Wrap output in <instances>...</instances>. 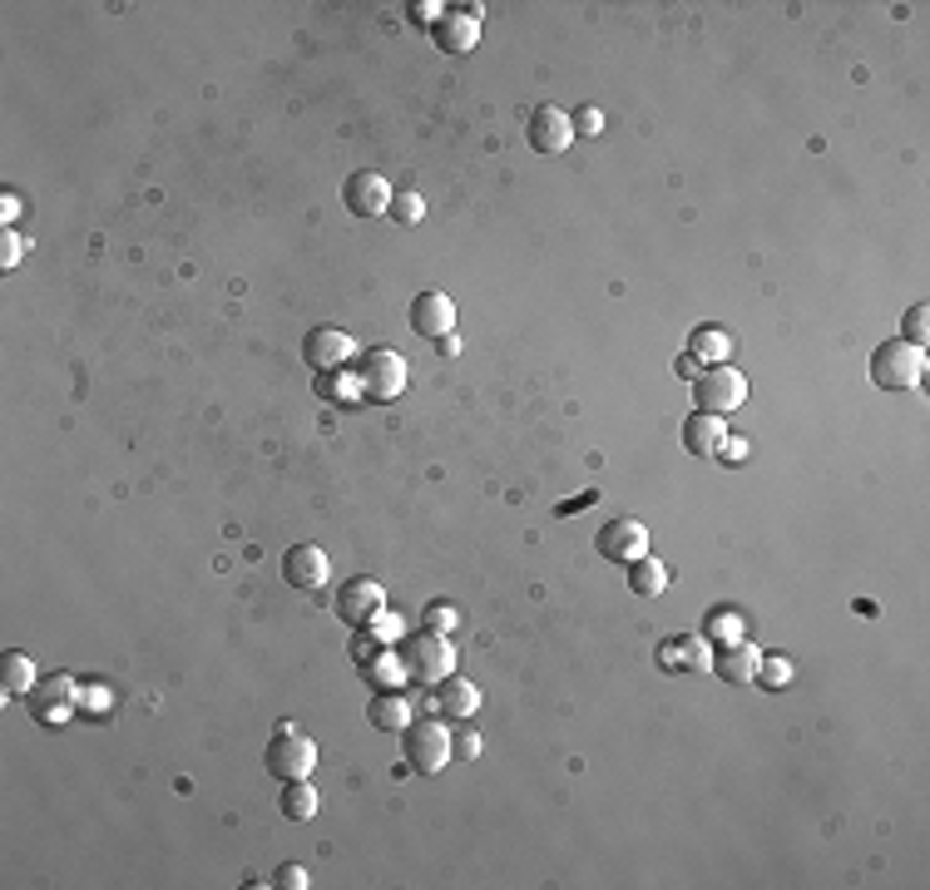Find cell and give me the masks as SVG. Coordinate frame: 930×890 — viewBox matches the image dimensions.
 Segmentation results:
<instances>
[{"label":"cell","instance_id":"1","mask_svg":"<svg viewBox=\"0 0 930 890\" xmlns=\"http://www.w3.org/2000/svg\"><path fill=\"white\" fill-rule=\"evenodd\" d=\"M871 381L881 391H916L926 381V352L891 336V342H881L871 352Z\"/></svg>","mask_w":930,"mask_h":890},{"label":"cell","instance_id":"2","mask_svg":"<svg viewBox=\"0 0 930 890\" xmlns=\"http://www.w3.org/2000/svg\"><path fill=\"white\" fill-rule=\"evenodd\" d=\"M450 756H456V737H450V727L441 717H416L406 727V762H411V772L436 777V772L450 767Z\"/></svg>","mask_w":930,"mask_h":890},{"label":"cell","instance_id":"3","mask_svg":"<svg viewBox=\"0 0 930 890\" xmlns=\"http://www.w3.org/2000/svg\"><path fill=\"white\" fill-rule=\"evenodd\" d=\"M402 658H406L411 683H426V688H436V683H446L450 673H456V644H450V634L421 628V638L402 644Z\"/></svg>","mask_w":930,"mask_h":890},{"label":"cell","instance_id":"4","mask_svg":"<svg viewBox=\"0 0 930 890\" xmlns=\"http://www.w3.org/2000/svg\"><path fill=\"white\" fill-rule=\"evenodd\" d=\"M357 377H361V391L367 400H396L406 391V356L392 352V346H371V352L357 356Z\"/></svg>","mask_w":930,"mask_h":890},{"label":"cell","instance_id":"5","mask_svg":"<svg viewBox=\"0 0 930 890\" xmlns=\"http://www.w3.org/2000/svg\"><path fill=\"white\" fill-rule=\"evenodd\" d=\"M263 762H268V772L278 781H303L317 772V742L313 737H303L297 727H278L268 742V752H263Z\"/></svg>","mask_w":930,"mask_h":890},{"label":"cell","instance_id":"6","mask_svg":"<svg viewBox=\"0 0 930 890\" xmlns=\"http://www.w3.org/2000/svg\"><path fill=\"white\" fill-rule=\"evenodd\" d=\"M693 391H698V411L728 416L748 400V377L738 367H708V371H698Z\"/></svg>","mask_w":930,"mask_h":890},{"label":"cell","instance_id":"7","mask_svg":"<svg viewBox=\"0 0 930 890\" xmlns=\"http://www.w3.org/2000/svg\"><path fill=\"white\" fill-rule=\"evenodd\" d=\"M25 698H30V712H35V717H40L46 727H65V723H69V712L79 708V683L69 678V673H55V678L35 683Z\"/></svg>","mask_w":930,"mask_h":890},{"label":"cell","instance_id":"8","mask_svg":"<svg viewBox=\"0 0 930 890\" xmlns=\"http://www.w3.org/2000/svg\"><path fill=\"white\" fill-rule=\"evenodd\" d=\"M481 21H485V5L446 11L436 25H431V40H436V50H446V55H471L475 44H481Z\"/></svg>","mask_w":930,"mask_h":890},{"label":"cell","instance_id":"9","mask_svg":"<svg viewBox=\"0 0 930 890\" xmlns=\"http://www.w3.org/2000/svg\"><path fill=\"white\" fill-rule=\"evenodd\" d=\"M352 356H357V342H352L342 327H313L307 342H303V361L317 371V377L352 367Z\"/></svg>","mask_w":930,"mask_h":890},{"label":"cell","instance_id":"10","mask_svg":"<svg viewBox=\"0 0 930 890\" xmlns=\"http://www.w3.org/2000/svg\"><path fill=\"white\" fill-rule=\"evenodd\" d=\"M653 663L663 673H713V644L703 634H673L659 644Z\"/></svg>","mask_w":930,"mask_h":890},{"label":"cell","instance_id":"11","mask_svg":"<svg viewBox=\"0 0 930 890\" xmlns=\"http://www.w3.org/2000/svg\"><path fill=\"white\" fill-rule=\"evenodd\" d=\"M595 549L609 559V564H634V559L649 555V524H639V520H609L604 530H599Z\"/></svg>","mask_w":930,"mask_h":890},{"label":"cell","instance_id":"12","mask_svg":"<svg viewBox=\"0 0 930 890\" xmlns=\"http://www.w3.org/2000/svg\"><path fill=\"white\" fill-rule=\"evenodd\" d=\"M392 183H386L382 174H371V168H361V174H352L347 183H342V203H347V213H357V218H382V213H392Z\"/></svg>","mask_w":930,"mask_h":890},{"label":"cell","instance_id":"13","mask_svg":"<svg viewBox=\"0 0 930 890\" xmlns=\"http://www.w3.org/2000/svg\"><path fill=\"white\" fill-rule=\"evenodd\" d=\"M574 144V114L555 110V104H539L535 114H530V149L535 154H564V149Z\"/></svg>","mask_w":930,"mask_h":890},{"label":"cell","instance_id":"14","mask_svg":"<svg viewBox=\"0 0 930 890\" xmlns=\"http://www.w3.org/2000/svg\"><path fill=\"white\" fill-rule=\"evenodd\" d=\"M411 332L416 336H431V342L450 336V332H456V302H450L446 292L426 288L421 297L411 302Z\"/></svg>","mask_w":930,"mask_h":890},{"label":"cell","instance_id":"15","mask_svg":"<svg viewBox=\"0 0 930 890\" xmlns=\"http://www.w3.org/2000/svg\"><path fill=\"white\" fill-rule=\"evenodd\" d=\"M327 574H332V559H327L322 545H292L288 559H282V578H288L292 589H303V594L322 589Z\"/></svg>","mask_w":930,"mask_h":890},{"label":"cell","instance_id":"16","mask_svg":"<svg viewBox=\"0 0 930 890\" xmlns=\"http://www.w3.org/2000/svg\"><path fill=\"white\" fill-rule=\"evenodd\" d=\"M382 609H386V589L377 584V578H347V584H342V594H336V613H342L352 628L371 623Z\"/></svg>","mask_w":930,"mask_h":890},{"label":"cell","instance_id":"17","mask_svg":"<svg viewBox=\"0 0 930 890\" xmlns=\"http://www.w3.org/2000/svg\"><path fill=\"white\" fill-rule=\"evenodd\" d=\"M757 663H763V648L752 644L748 634L732 638V644H723V648H713V673L723 683H732V688H742V683L757 678Z\"/></svg>","mask_w":930,"mask_h":890},{"label":"cell","instance_id":"18","mask_svg":"<svg viewBox=\"0 0 930 890\" xmlns=\"http://www.w3.org/2000/svg\"><path fill=\"white\" fill-rule=\"evenodd\" d=\"M436 712L446 723H471L475 712H481V688H475L471 678L450 673L446 683H436Z\"/></svg>","mask_w":930,"mask_h":890},{"label":"cell","instance_id":"19","mask_svg":"<svg viewBox=\"0 0 930 890\" xmlns=\"http://www.w3.org/2000/svg\"><path fill=\"white\" fill-rule=\"evenodd\" d=\"M357 668H361V678H367L377 692H402L406 683H411L402 648H382L377 658H367V663H357Z\"/></svg>","mask_w":930,"mask_h":890},{"label":"cell","instance_id":"20","mask_svg":"<svg viewBox=\"0 0 930 890\" xmlns=\"http://www.w3.org/2000/svg\"><path fill=\"white\" fill-rule=\"evenodd\" d=\"M723 435H728L723 416H713V411H693V416L684 421V450H688V456H713L717 445H723Z\"/></svg>","mask_w":930,"mask_h":890},{"label":"cell","instance_id":"21","mask_svg":"<svg viewBox=\"0 0 930 890\" xmlns=\"http://www.w3.org/2000/svg\"><path fill=\"white\" fill-rule=\"evenodd\" d=\"M367 717H371V727H382V733H406V727L416 723V708H411L406 692H377Z\"/></svg>","mask_w":930,"mask_h":890},{"label":"cell","instance_id":"22","mask_svg":"<svg viewBox=\"0 0 930 890\" xmlns=\"http://www.w3.org/2000/svg\"><path fill=\"white\" fill-rule=\"evenodd\" d=\"M728 352H732V336L723 327H693L688 332V356H693L698 367H723Z\"/></svg>","mask_w":930,"mask_h":890},{"label":"cell","instance_id":"23","mask_svg":"<svg viewBox=\"0 0 930 890\" xmlns=\"http://www.w3.org/2000/svg\"><path fill=\"white\" fill-rule=\"evenodd\" d=\"M317 396L336 400V406H361V400H367V391H361L357 367H342V371H327V377H317Z\"/></svg>","mask_w":930,"mask_h":890},{"label":"cell","instance_id":"24","mask_svg":"<svg viewBox=\"0 0 930 890\" xmlns=\"http://www.w3.org/2000/svg\"><path fill=\"white\" fill-rule=\"evenodd\" d=\"M628 589L639 594V599H659V594L668 589V564L653 559V555L634 559V564H628Z\"/></svg>","mask_w":930,"mask_h":890},{"label":"cell","instance_id":"25","mask_svg":"<svg viewBox=\"0 0 930 890\" xmlns=\"http://www.w3.org/2000/svg\"><path fill=\"white\" fill-rule=\"evenodd\" d=\"M35 683H40V673H35L30 653H5L0 658V688H5V698H25Z\"/></svg>","mask_w":930,"mask_h":890},{"label":"cell","instance_id":"26","mask_svg":"<svg viewBox=\"0 0 930 890\" xmlns=\"http://www.w3.org/2000/svg\"><path fill=\"white\" fill-rule=\"evenodd\" d=\"M317 801H322V797L313 791V777L288 781V787H282V816H288V822H313Z\"/></svg>","mask_w":930,"mask_h":890},{"label":"cell","instance_id":"27","mask_svg":"<svg viewBox=\"0 0 930 890\" xmlns=\"http://www.w3.org/2000/svg\"><path fill=\"white\" fill-rule=\"evenodd\" d=\"M703 638H708L713 648H723V644H732V638H742V613L728 609V603H717V609L703 619Z\"/></svg>","mask_w":930,"mask_h":890},{"label":"cell","instance_id":"28","mask_svg":"<svg viewBox=\"0 0 930 890\" xmlns=\"http://www.w3.org/2000/svg\"><path fill=\"white\" fill-rule=\"evenodd\" d=\"M752 683H757V688H767V692H782L787 683H792V663H787L782 653H773V658L763 653V663H757V678H752Z\"/></svg>","mask_w":930,"mask_h":890},{"label":"cell","instance_id":"29","mask_svg":"<svg viewBox=\"0 0 930 890\" xmlns=\"http://www.w3.org/2000/svg\"><path fill=\"white\" fill-rule=\"evenodd\" d=\"M926 336H930V307L926 302H916V307L906 312V322H901V342H910V346L926 352Z\"/></svg>","mask_w":930,"mask_h":890},{"label":"cell","instance_id":"30","mask_svg":"<svg viewBox=\"0 0 930 890\" xmlns=\"http://www.w3.org/2000/svg\"><path fill=\"white\" fill-rule=\"evenodd\" d=\"M460 623V609H450V603H426V613H421V628H431V634H456Z\"/></svg>","mask_w":930,"mask_h":890},{"label":"cell","instance_id":"31","mask_svg":"<svg viewBox=\"0 0 930 890\" xmlns=\"http://www.w3.org/2000/svg\"><path fill=\"white\" fill-rule=\"evenodd\" d=\"M421 213H426L421 193H396V199H392V213H386V218H396V223H406V228H411V223H421Z\"/></svg>","mask_w":930,"mask_h":890},{"label":"cell","instance_id":"32","mask_svg":"<svg viewBox=\"0 0 930 890\" xmlns=\"http://www.w3.org/2000/svg\"><path fill=\"white\" fill-rule=\"evenodd\" d=\"M371 634L382 638V644H402V634H406V623H402V613H392V609H382L377 619L367 623Z\"/></svg>","mask_w":930,"mask_h":890},{"label":"cell","instance_id":"33","mask_svg":"<svg viewBox=\"0 0 930 890\" xmlns=\"http://www.w3.org/2000/svg\"><path fill=\"white\" fill-rule=\"evenodd\" d=\"M25 247H30V243H25L15 228H5V233H0V267H5V272H11V267H21Z\"/></svg>","mask_w":930,"mask_h":890},{"label":"cell","instance_id":"34","mask_svg":"<svg viewBox=\"0 0 930 890\" xmlns=\"http://www.w3.org/2000/svg\"><path fill=\"white\" fill-rule=\"evenodd\" d=\"M382 648H396V644H382V638H377V634L367 628V623H361L357 638H352V658H357V663H367V658H377Z\"/></svg>","mask_w":930,"mask_h":890},{"label":"cell","instance_id":"35","mask_svg":"<svg viewBox=\"0 0 930 890\" xmlns=\"http://www.w3.org/2000/svg\"><path fill=\"white\" fill-rule=\"evenodd\" d=\"M114 708V692L110 683H94V688H79V712H110Z\"/></svg>","mask_w":930,"mask_h":890},{"label":"cell","instance_id":"36","mask_svg":"<svg viewBox=\"0 0 930 890\" xmlns=\"http://www.w3.org/2000/svg\"><path fill=\"white\" fill-rule=\"evenodd\" d=\"M574 134H584V139H599V134H604V110L584 104V110L574 114Z\"/></svg>","mask_w":930,"mask_h":890},{"label":"cell","instance_id":"37","mask_svg":"<svg viewBox=\"0 0 930 890\" xmlns=\"http://www.w3.org/2000/svg\"><path fill=\"white\" fill-rule=\"evenodd\" d=\"M272 880H278L282 890H307V886H313V876H307V866H292V861H288V866H278V870H272Z\"/></svg>","mask_w":930,"mask_h":890},{"label":"cell","instance_id":"38","mask_svg":"<svg viewBox=\"0 0 930 890\" xmlns=\"http://www.w3.org/2000/svg\"><path fill=\"white\" fill-rule=\"evenodd\" d=\"M713 456L723 460V466H742V460H748V441H742V435H723V445H717Z\"/></svg>","mask_w":930,"mask_h":890},{"label":"cell","instance_id":"39","mask_svg":"<svg viewBox=\"0 0 930 890\" xmlns=\"http://www.w3.org/2000/svg\"><path fill=\"white\" fill-rule=\"evenodd\" d=\"M446 11H450V5H441V0H416V5H411V21H416V25H436Z\"/></svg>","mask_w":930,"mask_h":890},{"label":"cell","instance_id":"40","mask_svg":"<svg viewBox=\"0 0 930 890\" xmlns=\"http://www.w3.org/2000/svg\"><path fill=\"white\" fill-rule=\"evenodd\" d=\"M599 500V490H584V495H574V500L560 505V514H574V510H589V505Z\"/></svg>","mask_w":930,"mask_h":890},{"label":"cell","instance_id":"41","mask_svg":"<svg viewBox=\"0 0 930 890\" xmlns=\"http://www.w3.org/2000/svg\"><path fill=\"white\" fill-rule=\"evenodd\" d=\"M0 218H5V228L21 218V199H15V193H5V199H0Z\"/></svg>","mask_w":930,"mask_h":890},{"label":"cell","instance_id":"42","mask_svg":"<svg viewBox=\"0 0 930 890\" xmlns=\"http://www.w3.org/2000/svg\"><path fill=\"white\" fill-rule=\"evenodd\" d=\"M673 371H678V377H684V381H698V361H693V356H688V352L678 356V367H673Z\"/></svg>","mask_w":930,"mask_h":890},{"label":"cell","instance_id":"43","mask_svg":"<svg viewBox=\"0 0 930 890\" xmlns=\"http://www.w3.org/2000/svg\"><path fill=\"white\" fill-rule=\"evenodd\" d=\"M441 352H446V356H460V336H456V332L441 336Z\"/></svg>","mask_w":930,"mask_h":890},{"label":"cell","instance_id":"44","mask_svg":"<svg viewBox=\"0 0 930 890\" xmlns=\"http://www.w3.org/2000/svg\"><path fill=\"white\" fill-rule=\"evenodd\" d=\"M460 752H466V756H481V737H460Z\"/></svg>","mask_w":930,"mask_h":890}]
</instances>
